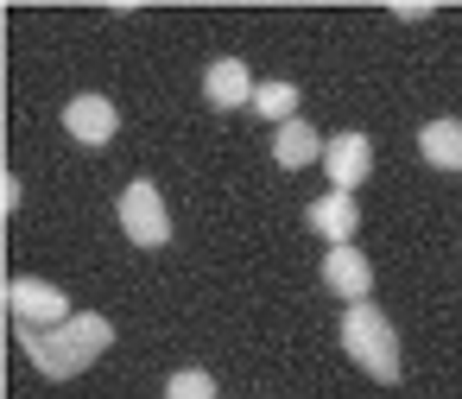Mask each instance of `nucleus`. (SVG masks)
Listing matches in <instances>:
<instances>
[{
	"mask_svg": "<svg viewBox=\"0 0 462 399\" xmlns=\"http://www.w3.org/2000/svg\"><path fill=\"white\" fill-rule=\"evenodd\" d=\"M418 153L430 165H443V172H462V121H424Z\"/></svg>",
	"mask_w": 462,
	"mask_h": 399,
	"instance_id": "obj_11",
	"label": "nucleus"
},
{
	"mask_svg": "<svg viewBox=\"0 0 462 399\" xmlns=\"http://www.w3.org/2000/svg\"><path fill=\"white\" fill-rule=\"evenodd\" d=\"M304 222H310L329 247H348V241H355V228H361V209H355V197H348V190H329V197H317V203L304 209Z\"/></svg>",
	"mask_w": 462,
	"mask_h": 399,
	"instance_id": "obj_7",
	"label": "nucleus"
},
{
	"mask_svg": "<svg viewBox=\"0 0 462 399\" xmlns=\"http://www.w3.org/2000/svg\"><path fill=\"white\" fill-rule=\"evenodd\" d=\"M64 127H70V140L77 146H108L115 140V127H121V115H115V102L108 96H70V108H64Z\"/></svg>",
	"mask_w": 462,
	"mask_h": 399,
	"instance_id": "obj_5",
	"label": "nucleus"
},
{
	"mask_svg": "<svg viewBox=\"0 0 462 399\" xmlns=\"http://www.w3.org/2000/svg\"><path fill=\"white\" fill-rule=\"evenodd\" d=\"M165 399H216V380L203 367H184V374L165 380Z\"/></svg>",
	"mask_w": 462,
	"mask_h": 399,
	"instance_id": "obj_13",
	"label": "nucleus"
},
{
	"mask_svg": "<svg viewBox=\"0 0 462 399\" xmlns=\"http://www.w3.org/2000/svg\"><path fill=\"white\" fill-rule=\"evenodd\" d=\"M323 172H329L336 190H355V184L374 172V140H367V134H336V140L323 146Z\"/></svg>",
	"mask_w": 462,
	"mask_h": 399,
	"instance_id": "obj_6",
	"label": "nucleus"
},
{
	"mask_svg": "<svg viewBox=\"0 0 462 399\" xmlns=\"http://www.w3.org/2000/svg\"><path fill=\"white\" fill-rule=\"evenodd\" d=\"M7 317H14L20 329H58V323H70L77 311H70V298H64L58 285H45V279H14V285H7Z\"/></svg>",
	"mask_w": 462,
	"mask_h": 399,
	"instance_id": "obj_3",
	"label": "nucleus"
},
{
	"mask_svg": "<svg viewBox=\"0 0 462 399\" xmlns=\"http://www.w3.org/2000/svg\"><path fill=\"white\" fill-rule=\"evenodd\" d=\"M323 146H329V140H317V127H310V121H285V127H279V140H273V159H279L285 172H304L310 159H323Z\"/></svg>",
	"mask_w": 462,
	"mask_h": 399,
	"instance_id": "obj_10",
	"label": "nucleus"
},
{
	"mask_svg": "<svg viewBox=\"0 0 462 399\" xmlns=\"http://www.w3.org/2000/svg\"><path fill=\"white\" fill-rule=\"evenodd\" d=\"M254 108L285 127V121H298V115H291V108H298V89H291V83H260V89H254Z\"/></svg>",
	"mask_w": 462,
	"mask_h": 399,
	"instance_id": "obj_12",
	"label": "nucleus"
},
{
	"mask_svg": "<svg viewBox=\"0 0 462 399\" xmlns=\"http://www.w3.org/2000/svg\"><path fill=\"white\" fill-rule=\"evenodd\" d=\"M342 348L355 355V367L367 380H386V386L399 380V336H393V323H386V311L374 298L342 311Z\"/></svg>",
	"mask_w": 462,
	"mask_h": 399,
	"instance_id": "obj_2",
	"label": "nucleus"
},
{
	"mask_svg": "<svg viewBox=\"0 0 462 399\" xmlns=\"http://www.w3.org/2000/svg\"><path fill=\"white\" fill-rule=\"evenodd\" d=\"M254 77H247V64L241 58H216L209 64V77H203V96L216 102V108H241V102H254Z\"/></svg>",
	"mask_w": 462,
	"mask_h": 399,
	"instance_id": "obj_9",
	"label": "nucleus"
},
{
	"mask_svg": "<svg viewBox=\"0 0 462 399\" xmlns=\"http://www.w3.org/2000/svg\"><path fill=\"white\" fill-rule=\"evenodd\" d=\"M20 342H26V355H32V367H39L45 380H70V374H83V367L115 342V323L96 317V311H77V317L58 323V329H20Z\"/></svg>",
	"mask_w": 462,
	"mask_h": 399,
	"instance_id": "obj_1",
	"label": "nucleus"
},
{
	"mask_svg": "<svg viewBox=\"0 0 462 399\" xmlns=\"http://www.w3.org/2000/svg\"><path fill=\"white\" fill-rule=\"evenodd\" d=\"M121 228H127L140 247H165V241H171V216H165V203H159V190H152L146 178H134V184L121 190Z\"/></svg>",
	"mask_w": 462,
	"mask_h": 399,
	"instance_id": "obj_4",
	"label": "nucleus"
},
{
	"mask_svg": "<svg viewBox=\"0 0 462 399\" xmlns=\"http://www.w3.org/2000/svg\"><path fill=\"white\" fill-rule=\"evenodd\" d=\"M323 285L342 292L348 304H361V298L374 292V266H367L355 247H329V254H323Z\"/></svg>",
	"mask_w": 462,
	"mask_h": 399,
	"instance_id": "obj_8",
	"label": "nucleus"
}]
</instances>
